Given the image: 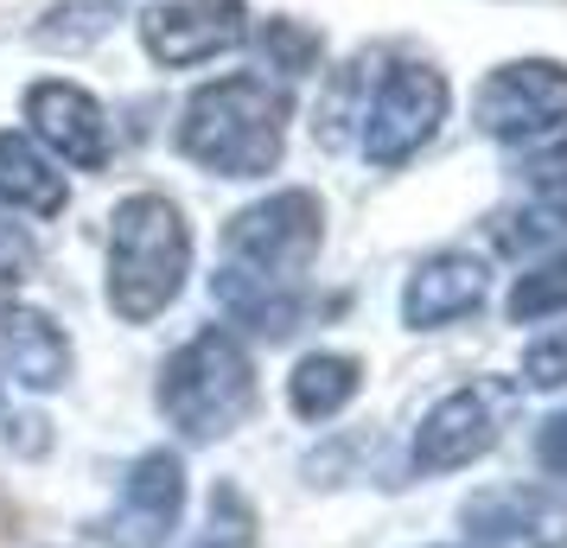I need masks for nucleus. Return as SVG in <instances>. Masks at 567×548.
<instances>
[{
	"mask_svg": "<svg viewBox=\"0 0 567 548\" xmlns=\"http://www.w3.org/2000/svg\"><path fill=\"white\" fill-rule=\"evenodd\" d=\"M287 103L268 77H217L192 90L179 115V154L217 179H268L281 166Z\"/></svg>",
	"mask_w": 567,
	"mask_h": 548,
	"instance_id": "obj_1",
	"label": "nucleus"
},
{
	"mask_svg": "<svg viewBox=\"0 0 567 548\" xmlns=\"http://www.w3.org/2000/svg\"><path fill=\"white\" fill-rule=\"evenodd\" d=\"M185 275H192V230L173 198L159 192H134L109 217V307L147 325L179 300Z\"/></svg>",
	"mask_w": 567,
	"mask_h": 548,
	"instance_id": "obj_2",
	"label": "nucleus"
},
{
	"mask_svg": "<svg viewBox=\"0 0 567 548\" xmlns=\"http://www.w3.org/2000/svg\"><path fill=\"white\" fill-rule=\"evenodd\" d=\"M256 402V364L236 332L205 325L166 358L159 370V415L179 427L185 441H224L243 427Z\"/></svg>",
	"mask_w": 567,
	"mask_h": 548,
	"instance_id": "obj_3",
	"label": "nucleus"
},
{
	"mask_svg": "<svg viewBox=\"0 0 567 548\" xmlns=\"http://www.w3.org/2000/svg\"><path fill=\"white\" fill-rule=\"evenodd\" d=\"M319 242H326L319 198L312 192H275V198H261V205L230 217V230H224V268L300 288V275L312 268Z\"/></svg>",
	"mask_w": 567,
	"mask_h": 548,
	"instance_id": "obj_4",
	"label": "nucleus"
},
{
	"mask_svg": "<svg viewBox=\"0 0 567 548\" xmlns=\"http://www.w3.org/2000/svg\"><path fill=\"white\" fill-rule=\"evenodd\" d=\"M453 90L434 64H389L358 108V147L370 166H402L440 134Z\"/></svg>",
	"mask_w": 567,
	"mask_h": 548,
	"instance_id": "obj_5",
	"label": "nucleus"
},
{
	"mask_svg": "<svg viewBox=\"0 0 567 548\" xmlns=\"http://www.w3.org/2000/svg\"><path fill=\"white\" fill-rule=\"evenodd\" d=\"M472 122L478 134L491 141H523V147H536V141H555L567 128V64L555 58H516V64H497L485 83H478V96H472Z\"/></svg>",
	"mask_w": 567,
	"mask_h": 548,
	"instance_id": "obj_6",
	"label": "nucleus"
},
{
	"mask_svg": "<svg viewBox=\"0 0 567 548\" xmlns=\"http://www.w3.org/2000/svg\"><path fill=\"white\" fill-rule=\"evenodd\" d=\"M249 39V7L243 0H154L141 13V45L166 71H192L210 58L236 52Z\"/></svg>",
	"mask_w": 567,
	"mask_h": 548,
	"instance_id": "obj_7",
	"label": "nucleus"
},
{
	"mask_svg": "<svg viewBox=\"0 0 567 548\" xmlns=\"http://www.w3.org/2000/svg\"><path fill=\"white\" fill-rule=\"evenodd\" d=\"M504 383H465V390L440 395L414 427V472H460L485 459L497 434H504Z\"/></svg>",
	"mask_w": 567,
	"mask_h": 548,
	"instance_id": "obj_8",
	"label": "nucleus"
},
{
	"mask_svg": "<svg viewBox=\"0 0 567 548\" xmlns=\"http://www.w3.org/2000/svg\"><path fill=\"white\" fill-rule=\"evenodd\" d=\"M27 122L32 141L58 159V166H78V173H103L115 159V128H109V108L83 90V83L45 77L27 90Z\"/></svg>",
	"mask_w": 567,
	"mask_h": 548,
	"instance_id": "obj_9",
	"label": "nucleus"
},
{
	"mask_svg": "<svg viewBox=\"0 0 567 548\" xmlns=\"http://www.w3.org/2000/svg\"><path fill=\"white\" fill-rule=\"evenodd\" d=\"M460 523L465 548H567V497L548 485H491Z\"/></svg>",
	"mask_w": 567,
	"mask_h": 548,
	"instance_id": "obj_10",
	"label": "nucleus"
},
{
	"mask_svg": "<svg viewBox=\"0 0 567 548\" xmlns=\"http://www.w3.org/2000/svg\"><path fill=\"white\" fill-rule=\"evenodd\" d=\"M179 510H185L179 453H166V446L141 453V459L128 466V478H122V497H115V536H122L128 548H159L166 536H173Z\"/></svg>",
	"mask_w": 567,
	"mask_h": 548,
	"instance_id": "obj_11",
	"label": "nucleus"
},
{
	"mask_svg": "<svg viewBox=\"0 0 567 548\" xmlns=\"http://www.w3.org/2000/svg\"><path fill=\"white\" fill-rule=\"evenodd\" d=\"M491 293V268L472 249H440L427 256L421 268L409 275V288H402V319H409L414 332H434V325H453V319L478 313Z\"/></svg>",
	"mask_w": 567,
	"mask_h": 548,
	"instance_id": "obj_12",
	"label": "nucleus"
},
{
	"mask_svg": "<svg viewBox=\"0 0 567 548\" xmlns=\"http://www.w3.org/2000/svg\"><path fill=\"white\" fill-rule=\"evenodd\" d=\"M0 364L13 370L20 390L45 395V390H58V383L71 376V339L58 332L52 313L7 300V307H0Z\"/></svg>",
	"mask_w": 567,
	"mask_h": 548,
	"instance_id": "obj_13",
	"label": "nucleus"
},
{
	"mask_svg": "<svg viewBox=\"0 0 567 548\" xmlns=\"http://www.w3.org/2000/svg\"><path fill=\"white\" fill-rule=\"evenodd\" d=\"M71 185L58 173V159L32 134H0V210L20 217H64Z\"/></svg>",
	"mask_w": 567,
	"mask_h": 548,
	"instance_id": "obj_14",
	"label": "nucleus"
},
{
	"mask_svg": "<svg viewBox=\"0 0 567 548\" xmlns=\"http://www.w3.org/2000/svg\"><path fill=\"white\" fill-rule=\"evenodd\" d=\"M210 300L224 307L230 325H249L261 339H287V332L300 325V288L256 281V275H236V268H217V275H210Z\"/></svg>",
	"mask_w": 567,
	"mask_h": 548,
	"instance_id": "obj_15",
	"label": "nucleus"
},
{
	"mask_svg": "<svg viewBox=\"0 0 567 548\" xmlns=\"http://www.w3.org/2000/svg\"><path fill=\"white\" fill-rule=\"evenodd\" d=\"M363 390V364L358 358H344V351H312L293 364L287 376V402H293V415L300 421H332L344 415Z\"/></svg>",
	"mask_w": 567,
	"mask_h": 548,
	"instance_id": "obj_16",
	"label": "nucleus"
},
{
	"mask_svg": "<svg viewBox=\"0 0 567 548\" xmlns=\"http://www.w3.org/2000/svg\"><path fill=\"white\" fill-rule=\"evenodd\" d=\"M567 313V249L555 256H536L511 288V319L516 325H542V319H561Z\"/></svg>",
	"mask_w": 567,
	"mask_h": 548,
	"instance_id": "obj_17",
	"label": "nucleus"
},
{
	"mask_svg": "<svg viewBox=\"0 0 567 548\" xmlns=\"http://www.w3.org/2000/svg\"><path fill=\"white\" fill-rule=\"evenodd\" d=\"M115 13H122V0H64L32 39H39L45 52H83V45H96V39L115 27Z\"/></svg>",
	"mask_w": 567,
	"mask_h": 548,
	"instance_id": "obj_18",
	"label": "nucleus"
},
{
	"mask_svg": "<svg viewBox=\"0 0 567 548\" xmlns=\"http://www.w3.org/2000/svg\"><path fill=\"white\" fill-rule=\"evenodd\" d=\"M261 64L287 83L307 77L312 64H319V32L293 27V20H268V32H261Z\"/></svg>",
	"mask_w": 567,
	"mask_h": 548,
	"instance_id": "obj_19",
	"label": "nucleus"
},
{
	"mask_svg": "<svg viewBox=\"0 0 567 548\" xmlns=\"http://www.w3.org/2000/svg\"><path fill=\"white\" fill-rule=\"evenodd\" d=\"M529 210H536L555 236L567 230V154L548 159V166H536V179H529Z\"/></svg>",
	"mask_w": 567,
	"mask_h": 548,
	"instance_id": "obj_20",
	"label": "nucleus"
},
{
	"mask_svg": "<svg viewBox=\"0 0 567 548\" xmlns=\"http://www.w3.org/2000/svg\"><path fill=\"white\" fill-rule=\"evenodd\" d=\"M523 383L529 390H561L567 383V325H555L548 339H536L523 351Z\"/></svg>",
	"mask_w": 567,
	"mask_h": 548,
	"instance_id": "obj_21",
	"label": "nucleus"
},
{
	"mask_svg": "<svg viewBox=\"0 0 567 548\" xmlns=\"http://www.w3.org/2000/svg\"><path fill=\"white\" fill-rule=\"evenodd\" d=\"M39 249H32V236L13 224V210H0V288H13V281H27Z\"/></svg>",
	"mask_w": 567,
	"mask_h": 548,
	"instance_id": "obj_22",
	"label": "nucleus"
},
{
	"mask_svg": "<svg viewBox=\"0 0 567 548\" xmlns=\"http://www.w3.org/2000/svg\"><path fill=\"white\" fill-rule=\"evenodd\" d=\"M536 453H542V466L555 472V478H567V409L548 427H542V441H536Z\"/></svg>",
	"mask_w": 567,
	"mask_h": 548,
	"instance_id": "obj_23",
	"label": "nucleus"
},
{
	"mask_svg": "<svg viewBox=\"0 0 567 548\" xmlns=\"http://www.w3.org/2000/svg\"><path fill=\"white\" fill-rule=\"evenodd\" d=\"M236 536H243V529H224V536H217V523H210V536H205V542H198V548H230Z\"/></svg>",
	"mask_w": 567,
	"mask_h": 548,
	"instance_id": "obj_24",
	"label": "nucleus"
}]
</instances>
